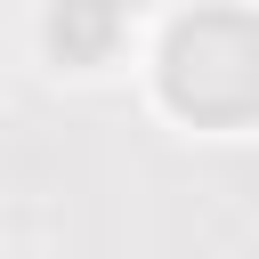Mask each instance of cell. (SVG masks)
<instances>
[{
    "instance_id": "6da1fadb",
    "label": "cell",
    "mask_w": 259,
    "mask_h": 259,
    "mask_svg": "<svg viewBox=\"0 0 259 259\" xmlns=\"http://www.w3.org/2000/svg\"><path fill=\"white\" fill-rule=\"evenodd\" d=\"M210 81H235V97L259 105V24L235 40V57H219V16L178 24V40H170V97L186 113H202L210 105Z\"/></svg>"
},
{
    "instance_id": "7a4b0ae2",
    "label": "cell",
    "mask_w": 259,
    "mask_h": 259,
    "mask_svg": "<svg viewBox=\"0 0 259 259\" xmlns=\"http://www.w3.org/2000/svg\"><path fill=\"white\" fill-rule=\"evenodd\" d=\"M105 40H113V8H105V0H65V8H57V49H81V57H89V49H105Z\"/></svg>"
}]
</instances>
